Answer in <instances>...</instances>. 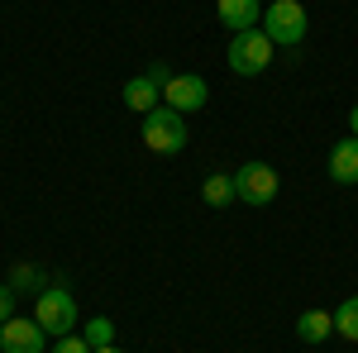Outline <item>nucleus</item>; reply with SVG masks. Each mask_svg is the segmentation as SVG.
Here are the masks:
<instances>
[{
    "instance_id": "f257e3e1",
    "label": "nucleus",
    "mask_w": 358,
    "mask_h": 353,
    "mask_svg": "<svg viewBox=\"0 0 358 353\" xmlns=\"http://www.w3.org/2000/svg\"><path fill=\"white\" fill-rule=\"evenodd\" d=\"M138 138H143V148L148 153H158V158H177L182 148H187V120L177 115L172 106H158L143 115V129H138Z\"/></svg>"
},
{
    "instance_id": "f03ea898",
    "label": "nucleus",
    "mask_w": 358,
    "mask_h": 353,
    "mask_svg": "<svg viewBox=\"0 0 358 353\" xmlns=\"http://www.w3.org/2000/svg\"><path fill=\"white\" fill-rule=\"evenodd\" d=\"M263 34L273 38V48H296L306 38V29H310V15H306L301 0H273L268 10H263Z\"/></svg>"
},
{
    "instance_id": "7ed1b4c3",
    "label": "nucleus",
    "mask_w": 358,
    "mask_h": 353,
    "mask_svg": "<svg viewBox=\"0 0 358 353\" xmlns=\"http://www.w3.org/2000/svg\"><path fill=\"white\" fill-rule=\"evenodd\" d=\"M34 320L48 329L53 339L72 334V329H77V301H72V291H67L62 282L43 287V291H38V301H34Z\"/></svg>"
},
{
    "instance_id": "20e7f679",
    "label": "nucleus",
    "mask_w": 358,
    "mask_h": 353,
    "mask_svg": "<svg viewBox=\"0 0 358 353\" xmlns=\"http://www.w3.org/2000/svg\"><path fill=\"white\" fill-rule=\"evenodd\" d=\"M273 38L263 34V29H244V34H234L229 38V67L239 72V77H258V72H268L273 67Z\"/></svg>"
},
{
    "instance_id": "39448f33",
    "label": "nucleus",
    "mask_w": 358,
    "mask_h": 353,
    "mask_svg": "<svg viewBox=\"0 0 358 353\" xmlns=\"http://www.w3.org/2000/svg\"><path fill=\"white\" fill-rule=\"evenodd\" d=\"M277 187H282V177H277V167H268V163H244L234 172V196H239L244 206H273Z\"/></svg>"
},
{
    "instance_id": "423d86ee",
    "label": "nucleus",
    "mask_w": 358,
    "mask_h": 353,
    "mask_svg": "<svg viewBox=\"0 0 358 353\" xmlns=\"http://www.w3.org/2000/svg\"><path fill=\"white\" fill-rule=\"evenodd\" d=\"M48 349V329L38 320H24V315H10L0 325V353H43Z\"/></svg>"
},
{
    "instance_id": "0eeeda50",
    "label": "nucleus",
    "mask_w": 358,
    "mask_h": 353,
    "mask_svg": "<svg viewBox=\"0 0 358 353\" xmlns=\"http://www.w3.org/2000/svg\"><path fill=\"white\" fill-rule=\"evenodd\" d=\"M206 101H210V86H206V77H196V72H172V82L163 86V106H172L177 115L206 110Z\"/></svg>"
},
{
    "instance_id": "6e6552de",
    "label": "nucleus",
    "mask_w": 358,
    "mask_h": 353,
    "mask_svg": "<svg viewBox=\"0 0 358 353\" xmlns=\"http://www.w3.org/2000/svg\"><path fill=\"white\" fill-rule=\"evenodd\" d=\"M325 172H330V182H339V187H354L358 182V138H339L330 148V158H325Z\"/></svg>"
},
{
    "instance_id": "1a4fd4ad",
    "label": "nucleus",
    "mask_w": 358,
    "mask_h": 353,
    "mask_svg": "<svg viewBox=\"0 0 358 353\" xmlns=\"http://www.w3.org/2000/svg\"><path fill=\"white\" fill-rule=\"evenodd\" d=\"M120 96H124V106L134 110V115H148V110L163 106V86L153 82V72H138V77H129Z\"/></svg>"
},
{
    "instance_id": "9d476101",
    "label": "nucleus",
    "mask_w": 358,
    "mask_h": 353,
    "mask_svg": "<svg viewBox=\"0 0 358 353\" xmlns=\"http://www.w3.org/2000/svg\"><path fill=\"white\" fill-rule=\"evenodd\" d=\"M215 15L229 34H244V29H258L263 20V5L258 0H215Z\"/></svg>"
},
{
    "instance_id": "9b49d317",
    "label": "nucleus",
    "mask_w": 358,
    "mask_h": 353,
    "mask_svg": "<svg viewBox=\"0 0 358 353\" xmlns=\"http://www.w3.org/2000/svg\"><path fill=\"white\" fill-rule=\"evenodd\" d=\"M296 339L301 344H325V339H334V310H301L296 315Z\"/></svg>"
},
{
    "instance_id": "f8f14e48",
    "label": "nucleus",
    "mask_w": 358,
    "mask_h": 353,
    "mask_svg": "<svg viewBox=\"0 0 358 353\" xmlns=\"http://www.w3.org/2000/svg\"><path fill=\"white\" fill-rule=\"evenodd\" d=\"M201 201L215 206V210L234 206V201H239V196H234V172H210V177L201 182Z\"/></svg>"
},
{
    "instance_id": "ddd939ff",
    "label": "nucleus",
    "mask_w": 358,
    "mask_h": 353,
    "mask_svg": "<svg viewBox=\"0 0 358 353\" xmlns=\"http://www.w3.org/2000/svg\"><path fill=\"white\" fill-rule=\"evenodd\" d=\"M334 334L349 339V344H358V296L339 301V310H334Z\"/></svg>"
},
{
    "instance_id": "4468645a",
    "label": "nucleus",
    "mask_w": 358,
    "mask_h": 353,
    "mask_svg": "<svg viewBox=\"0 0 358 353\" xmlns=\"http://www.w3.org/2000/svg\"><path fill=\"white\" fill-rule=\"evenodd\" d=\"M10 287H15V291H43L48 282H43V272L34 268V263H15V268H10Z\"/></svg>"
},
{
    "instance_id": "2eb2a0df",
    "label": "nucleus",
    "mask_w": 358,
    "mask_h": 353,
    "mask_svg": "<svg viewBox=\"0 0 358 353\" xmlns=\"http://www.w3.org/2000/svg\"><path fill=\"white\" fill-rule=\"evenodd\" d=\"M82 339L91 344V349H110V344H115V320H110V315H96V320L82 329Z\"/></svg>"
},
{
    "instance_id": "dca6fc26",
    "label": "nucleus",
    "mask_w": 358,
    "mask_h": 353,
    "mask_svg": "<svg viewBox=\"0 0 358 353\" xmlns=\"http://www.w3.org/2000/svg\"><path fill=\"white\" fill-rule=\"evenodd\" d=\"M53 353H91V344H86L82 334H62V339L53 344Z\"/></svg>"
},
{
    "instance_id": "f3484780",
    "label": "nucleus",
    "mask_w": 358,
    "mask_h": 353,
    "mask_svg": "<svg viewBox=\"0 0 358 353\" xmlns=\"http://www.w3.org/2000/svg\"><path fill=\"white\" fill-rule=\"evenodd\" d=\"M15 296H20V291H15V287L5 282V287H0V325H5V320L15 315Z\"/></svg>"
},
{
    "instance_id": "a211bd4d",
    "label": "nucleus",
    "mask_w": 358,
    "mask_h": 353,
    "mask_svg": "<svg viewBox=\"0 0 358 353\" xmlns=\"http://www.w3.org/2000/svg\"><path fill=\"white\" fill-rule=\"evenodd\" d=\"M349 134H354V138H358V106H354V110H349Z\"/></svg>"
},
{
    "instance_id": "6ab92c4d",
    "label": "nucleus",
    "mask_w": 358,
    "mask_h": 353,
    "mask_svg": "<svg viewBox=\"0 0 358 353\" xmlns=\"http://www.w3.org/2000/svg\"><path fill=\"white\" fill-rule=\"evenodd\" d=\"M91 353H124V349H115V344H110V349H91Z\"/></svg>"
}]
</instances>
